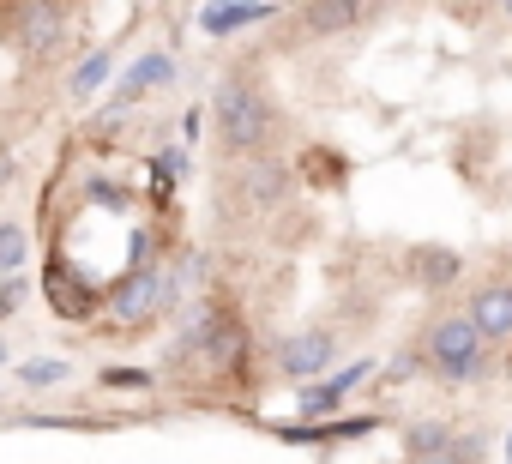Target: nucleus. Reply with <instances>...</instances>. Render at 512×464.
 <instances>
[{
	"label": "nucleus",
	"mask_w": 512,
	"mask_h": 464,
	"mask_svg": "<svg viewBox=\"0 0 512 464\" xmlns=\"http://www.w3.org/2000/svg\"><path fill=\"white\" fill-rule=\"evenodd\" d=\"M211 121H217V139L229 151H253V145L272 133V97L253 85L247 73H229L211 91Z\"/></svg>",
	"instance_id": "nucleus-1"
},
{
	"label": "nucleus",
	"mask_w": 512,
	"mask_h": 464,
	"mask_svg": "<svg viewBox=\"0 0 512 464\" xmlns=\"http://www.w3.org/2000/svg\"><path fill=\"white\" fill-rule=\"evenodd\" d=\"M482 332H476V320L470 314H446L434 332H428V356H434V368L446 374V380H470V374H482Z\"/></svg>",
	"instance_id": "nucleus-2"
},
{
	"label": "nucleus",
	"mask_w": 512,
	"mask_h": 464,
	"mask_svg": "<svg viewBox=\"0 0 512 464\" xmlns=\"http://www.w3.org/2000/svg\"><path fill=\"white\" fill-rule=\"evenodd\" d=\"M163 302H157V266H139V272H121V284L109 290V320L115 326H145L157 320Z\"/></svg>",
	"instance_id": "nucleus-3"
},
{
	"label": "nucleus",
	"mask_w": 512,
	"mask_h": 464,
	"mask_svg": "<svg viewBox=\"0 0 512 464\" xmlns=\"http://www.w3.org/2000/svg\"><path fill=\"white\" fill-rule=\"evenodd\" d=\"M368 374H374V362H344L338 374H326V380L302 386V392H296V410H302V416H314V422H326V416H332V410H338L362 380H368Z\"/></svg>",
	"instance_id": "nucleus-4"
},
{
	"label": "nucleus",
	"mask_w": 512,
	"mask_h": 464,
	"mask_svg": "<svg viewBox=\"0 0 512 464\" xmlns=\"http://www.w3.org/2000/svg\"><path fill=\"white\" fill-rule=\"evenodd\" d=\"M175 79V55H163V49H151V55H139L127 73H121V85H115V97H109V121L121 115V109H133L145 91H157V85H169Z\"/></svg>",
	"instance_id": "nucleus-5"
},
{
	"label": "nucleus",
	"mask_w": 512,
	"mask_h": 464,
	"mask_svg": "<svg viewBox=\"0 0 512 464\" xmlns=\"http://www.w3.org/2000/svg\"><path fill=\"white\" fill-rule=\"evenodd\" d=\"M43 290H49V302H55L67 320H91V314L103 308V296H97V290H91V284H85V278H79V272L61 260V254L49 260V272H43Z\"/></svg>",
	"instance_id": "nucleus-6"
},
{
	"label": "nucleus",
	"mask_w": 512,
	"mask_h": 464,
	"mask_svg": "<svg viewBox=\"0 0 512 464\" xmlns=\"http://www.w3.org/2000/svg\"><path fill=\"white\" fill-rule=\"evenodd\" d=\"M332 356H338V338L332 332H302V338H284L278 344V368L290 380H302V386H314V374L332 368Z\"/></svg>",
	"instance_id": "nucleus-7"
},
{
	"label": "nucleus",
	"mask_w": 512,
	"mask_h": 464,
	"mask_svg": "<svg viewBox=\"0 0 512 464\" xmlns=\"http://www.w3.org/2000/svg\"><path fill=\"white\" fill-rule=\"evenodd\" d=\"M404 266H410V278H416L422 290H446V284L464 272V254L446 248V242H416V248L404 254Z\"/></svg>",
	"instance_id": "nucleus-8"
},
{
	"label": "nucleus",
	"mask_w": 512,
	"mask_h": 464,
	"mask_svg": "<svg viewBox=\"0 0 512 464\" xmlns=\"http://www.w3.org/2000/svg\"><path fill=\"white\" fill-rule=\"evenodd\" d=\"M7 19H19V37H25L31 55H49V49L67 37V25H73L67 7H13Z\"/></svg>",
	"instance_id": "nucleus-9"
},
{
	"label": "nucleus",
	"mask_w": 512,
	"mask_h": 464,
	"mask_svg": "<svg viewBox=\"0 0 512 464\" xmlns=\"http://www.w3.org/2000/svg\"><path fill=\"white\" fill-rule=\"evenodd\" d=\"M470 320H476L482 344H512V284H488L470 302Z\"/></svg>",
	"instance_id": "nucleus-10"
},
{
	"label": "nucleus",
	"mask_w": 512,
	"mask_h": 464,
	"mask_svg": "<svg viewBox=\"0 0 512 464\" xmlns=\"http://www.w3.org/2000/svg\"><path fill=\"white\" fill-rule=\"evenodd\" d=\"M266 19H272V7H241V0H223V7H199V31H211V37H235V31L266 25Z\"/></svg>",
	"instance_id": "nucleus-11"
},
{
	"label": "nucleus",
	"mask_w": 512,
	"mask_h": 464,
	"mask_svg": "<svg viewBox=\"0 0 512 464\" xmlns=\"http://www.w3.org/2000/svg\"><path fill=\"white\" fill-rule=\"evenodd\" d=\"M452 440H458V434H452L446 422H416V428L404 434V446H410L416 464H440V458H452Z\"/></svg>",
	"instance_id": "nucleus-12"
},
{
	"label": "nucleus",
	"mask_w": 512,
	"mask_h": 464,
	"mask_svg": "<svg viewBox=\"0 0 512 464\" xmlns=\"http://www.w3.org/2000/svg\"><path fill=\"white\" fill-rule=\"evenodd\" d=\"M109 73H115V49H91L79 67H73V79H67V91L85 103V97H97L103 85H109Z\"/></svg>",
	"instance_id": "nucleus-13"
},
{
	"label": "nucleus",
	"mask_w": 512,
	"mask_h": 464,
	"mask_svg": "<svg viewBox=\"0 0 512 464\" xmlns=\"http://www.w3.org/2000/svg\"><path fill=\"white\" fill-rule=\"evenodd\" d=\"M284 187H290V175H284V169H266V163H260V169H247V181H241V193H247V205H253V211L278 205V199H284Z\"/></svg>",
	"instance_id": "nucleus-14"
},
{
	"label": "nucleus",
	"mask_w": 512,
	"mask_h": 464,
	"mask_svg": "<svg viewBox=\"0 0 512 464\" xmlns=\"http://www.w3.org/2000/svg\"><path fill=\"white\" fill-rule=\"evenodd\" d=\"M356 19H362V7H350V0H344V7H302V25H308L314 37H320V31L332 37V31H344V25H356Z\"/></svg>",
	"instance_id": "nucleus-15"
},
{
	"label": "nucleus",
	"mask_w": 512,
	"mask_h": 464,
	"mask_svg": "<svg viewBox=\"0 0 512 464\" xmlns=\"http://www.w3.org/2000/svg\"><path fill=\"white\" fill-rule=\"evenodd\" d=\"M374 428H380V416H344V422H314L320 446H338V440H362V434H374Z\"/></svg>",
	"instance_id": "nucleus-16"
},
{
	"label": "nucleus",
	"mask_w": 512,
	"mask_h": 464,
	"mask_svg": "<svg viewBox=\"0 0 512 464\" xmlns=\"http://www.w3.org/2000/svg\"><path fill=\"white\" fill-rule=\"evenodd\" d=\"M25 254H31V242H25V229H19V223H0V272H13V278H19Z\"/></svg>",
	"instance_id": "nucleus-17"
},
{
	"label": "nucleus",
	"mask_w": 512,
	"mask_h": 464,
	"mask_svg": "<svg viewBox=\"0 0 512 464\" xmlns=\"http://www.w3.org/2000/svg\"><path fill=\"white\" fill-rule=\"evenodd\" d=\"M67 374H73V368H67L61 356H31V362L19 368V380H25V386H61Z\"/></svg>",
	"instance_id": "nucleus-18"
},
{
	"label": "nucleus",
	"mask_w": 512,
	"mask_h": 464,
	"mask_svg": "<svg viewBox=\"0 0 512 464\" xmlns=\"http://www.w3.org/2000/svg\"><path fill=\"white\" fill-rule=\"evenodd\" d=\"M302 175L338 187V181H344V157H332V151H308V157H302Z\"/></svg>",
	"instance_id": "nucleus-19"
},
{
	"label": "nucleus",
	"mask_w": 512,
	"mask_h": 464,
	"mask_svg": "<svg viewBox=\"0 0 512 464\" xmlns=\"http://www.w3.org/2000/svg\"><path fill=\"white\" fill-rule=\"evenodd\" d=\"M151 169H157V187H175L193 163H187V151H157V157H151Z\"/></svg>",
	"instance_id": "nucleus-20"
},
{
	"label": "nucleus",
	"mask_w": 512,
	"mask_h": 464,
	"mask_svg": "<svg viewBox=\"0 0 512 464\" xmlns=\"http://www.w3.org/2000/svg\"><path fill=\"white\" fill-rule=\"evenodd\" d=\"M103 386H151L145 368H103Z\"/></svg>",
	"instance_id": "nucleus-21"
},
{
	"label": "nucleus",
	"mask_w": 512,
	"mask_h": 464,
	"mask_svg": "<svg viewBox=\"0 0 512 464\" xmlns=\"http://www.w3.org/2000/svg\"><path fill=\"white\" fill-rule=\"evenodd\" d=\"M410 374H416V356H410V350H404V356H398V362H392V368H386V380H410Z\"/></svg>",
	"instance_id": "nucleus-22"
},
{
	"label": "nucleus",
	"mask_w": 512,
	"mask_h": 464,
	"mask_svg": "<svg viewBox=\"0 0 512 464\" xmlns=\"http://www.w3.org/2000/svg\"><path fill=\"white\" fill-rule=\"evenodd\" d=\"M500 452H506V464H512V428H506V446H500Z\"/></svg>",
	"instance_id": "nucleus-23"
},
{
	"label": "nucleus",
	"mask_w": 512,
	"mask_h": 464,
	"mask_svg": "<svg viewBox=\"0 0 512 464\" xmlns=\"http://www.w3.org/2000/svg\"><path fill=\"white\" fill-rule=\"evenodd\" d=\"M506 19H512V7H506Z\"/></svg>",
	"instance_id": "nucleus-24"
}]
</instances>
